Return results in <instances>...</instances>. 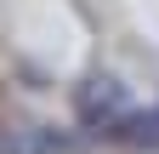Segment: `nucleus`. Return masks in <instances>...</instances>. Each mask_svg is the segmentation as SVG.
Returning a JSON list of instances; mask_svg holds the SVG:
<instances>
[{
  "instance_id": "nucleus-1",
  "label": "nucleus",
  "mask_w": 159,
  "mask_h": 154,
  "mask_svg": "<svg viewBox=\"0 0 159 154\" xmlns=\"http://www.w3.org/2000/svg\"><path fill=\"white\" fill-rule=\"evenodd\" d=\"M74 108H80V120L97 126V131H119L131 120V97H125L119 80H85L80 97H74Z\"/></svg>"
},
{
  "instance_id": "nucleus-2",
  "label": "nucleus",
  "mask_w": 159,
  "mask_h": 154,
  "mask_svg": "<svg viewBox=\"0 0 159 154\" xmlns=\"http://www.w3.org/2000/svg\"><path fill=\"white\" fill-rule=\"evenodd\" d=\"M0 154H63V143L51 131H34V126H6L0 131Z\"/></svg>"
},
{
  "instance_id": "nucleus-3",
  "label": "nucleus",
  "mask_w": 159,
  "mask_h": 154,
  "mask_svg": "<svg viewBox=\"0 0 159 154\" xmlns=\"http://www.w3.org/2000/svg\"><path fill=\"white\" fill-rule=\"evenodd\" d=\"M119 148H159V108L153 114H131L119 131H108Z\"/></svg>"
}]
</instances>
